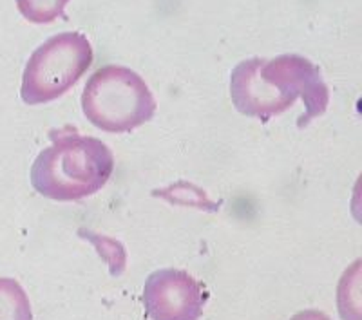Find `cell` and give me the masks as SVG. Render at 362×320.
<instances>
[{
	"mask_svg": "<svg viewBox=\"0 0 362 320\" xmlns=\"http://www.w3.org/2000/svg\"><path fill=\"white\" fill-rule=\"evenodd\" d=\"M0 320H33L28 293L9 277H0Z\"/></svg>",
	"mask_w": 362,
	"mask_h": 320,
	"instance_id": "obj_6",
	"label": "cell"
},
{
	"mask_svg": "<svg viewBox=\"0 0 362 320\" xmlns=\"http://www.w3.org/2000/svg\"><path fill=\"white\" fill-rule=\"evenodd\" d=\"M144 302L151 320H199L206 293L187 271L165 268L147 277Z\"/></svg>",
	"mask_w": 362,
	"mask_h": 320,
	"instance_id": "obj_5",
	"label": "cell"
},
{
	"mask_svg": "<svg viewBox=\"0 0 362 320\" xmlns=\"http://www.w3.org/2000/svg\"><path fill=\"white\" fill-rule=\"evenodd\" d=\"M51 145L31 167V185L53 201H80L107 185L115 172L111 148L74 129L51 131Z\"/></svg>",
	"mask_w": 362,
	"mask_h": 320,
	"instance_id": "obj_2",
	"label": "cell"
},
{
	"mask_svg": "<svg viewBox=\"0 0 362 320\" xmlns=\"http://www.w3.org/2000/svg\"><path fill=\"white\" fill-rule=\"evenodd\" d=\"M69 0H17V8L25 20L33 24H49L64 17Z\"/></svg>",
	"mask_w": 362,
	"mask_h": 320,
	"instance_id": "obj_7",
	"label": "cell"
},
{
	"mask_svg": "<svg viewBox=\"0 0 362 320\" xmlns=\"http://www.w3.org/2000/svg\"><path fill=\"white\" fill-rule=\"evenodd\" d=\"M230 98L241 114L263 124L288 111L300 98L305 112L297 119V127L305 129L326 112L329 90L319 67L310 60L281 54L272 60L250 58L238 64L230 76Z\"/></svg>",
	"mask_w": 362,
	"mask_h": 320,
	"instance_id": "obj_1",
	"label": "cell"
},
{
	"mask_svg": "<svg viewBox=\"0 0 362 320\" xmlns=\"http://www.w3.org/2000/svg\"><path fill=\"white\" fill-rule=\"evenodd\" d=\"M82 111L100 131L122 134L153 119L156 100L140 74L124 66H105L87 80Z\"/></svg>",
	"mask_w": 362,
	"mask_h": 320,
	"instance_id": "obj_3",
	"label": "cell"
},
{
	"mask_svg": "<svg viewBox=\"0 0 362 320\" xmlns=\"http://www.w3.org/2000/svg\"><path fill=\"white\" fill-rule=\"evenodd\" d=\"M93 64V47L82 33H60L45 40L25 64L21 96L40 105L66 95Z\"/></svg>",
	"mask_w": 362,
	"mask_h": 320,
	"instance_id": "obj_4",
	"label": "cell"
},
{
	"mask_svg": "<svg viewBox=\"0 0 362 320\" xmlns=\"http://www.w3.org/2000/svg\"><path fill=\"white\" fill-rule=\"evenodd\" d=\"M290 320H332L326 313L319 312V309H305V312H299L297 315H293Z\"/></svg>",
	"mask_w": 362,
	"mask_h": 320,
	"instance_id": "obj_8",
	"label": "cell"
}]
</instances>
